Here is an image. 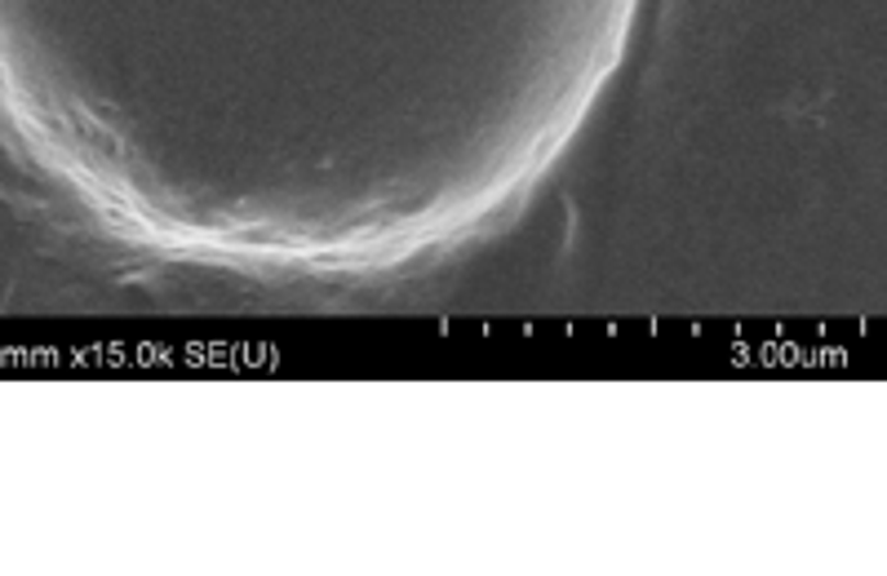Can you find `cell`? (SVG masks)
I'll list each match as a JSON object with an SVG mask.
<instances>
[]
</instances>
